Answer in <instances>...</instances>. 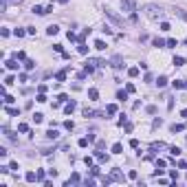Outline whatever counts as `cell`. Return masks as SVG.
Here are the masks:
<instances>
[{
    "label": "cell",
    "instance_id": "cell-22",
    "mask_svg": "<svg viewBox=\"0 0 187 187\" xmlns=\"http://www.w3.org/2000/svg\"><path fill=\"white\" fill-rule=\"evenodd\" d=\"M106 112H108V115H117V106H115V103H108V106H106Z\"/></svg>",
    "mask_w": 187,
    "mask_h": 187
},
{
    "label": "cell",
    "instance_id": "cell-44",
    "mask_svg": "<svg viewBox=\"0 0 187 187\" xmlns=\"http://www.w3.org/2000/svg\"><path fill=\"white\" fill-rule=\"evenodd\" d=\"M18 132H29V126H26V123H20V126H18Z\"/></svg>",
    "mask_w": 187,
    "mask_h": 187
},
{
    "label": "cell",
    "instance_id": "cell-57",
    "mask_svg": "<svg viewBox=\"0 0 187 187\" xmlns=\"http://www.w3.org/2000/svg\"><path fill=\"white\" fill-rule=\"evenodd\" d=\"M178 167L180 170H187V161H178Z\"/></svg>",
    "mask_w": 187,
    "mask_h": 187
},
{
    "label": "cell",
    "instance_id": "cell-50",
    "mask_svg": "<svg viewBox=\"0 0 187 187\" xmlns=\"http://www.w3.org/2000/svg\"><path fill=\"white\" fill-rule=\"evenodd\" d=\"M165 165H167V163L163 161V159H156V167H165Z\"/></svg>",
    "mask_w": 187,
    "mask_h": 187
},
{
    "label": "cell",
    "instance_id": "cell-47",
    "mask_svg": "<svg viewBox=\"0 0 187 187\" xmlns=\"http://www.w3.org/2000/svg\"><path fill=\"white\" fill-rule=\"evenodd\" d=\"M13 101H16V99H13L11 95H7V93H5V103H13Z\"/></svg>",
    "mask_w": 187,
    "mask_h": 187
},
{
    "label": "cell",
    "instance_id": "cell-3",
    "mask_svg": "<svg viewBox=\"0 0 187 187\" xmlns=\"http://www.w3.org/2000/svg\"><path fill=\"white\" fill-rule=\"evenodd\" d=\"M103 13H106V18L110 20L112 24H117V26H123V18H121L119 13H115L112 9H103Z\"/></svg>",
    "mask_w": 187,
    "mask_h": 187
},
{
    "label": "cell",
    "instance_id": "cell-12",
    "mask_svg": "<svg viewBox=\"0 0 187 187\" xmlns=\"http://www.w3.org/2000/svg\"><path fill=\"white\" fill-rule=\"evenodd\" d=\"M139 73H141V66H130L128 68V77H136Z\"/></svg>",
    "mask_w": 187,
    "mask_h": 187
},
{
    "label": "cell",
    "instance_id": "cell-36",
    "mask_svg": "<svg viewBox=\"0 0 187 187\" xmlns=\"http://www.w3.org/2000/svg\"><path fill=\"white\" fill-rule=\"evenodd\" d=\"M13 57H16V60H26V53H24V51H18Z\"/></svg>",
    "mask_w": 187,
    "mask_h": 187
},
{
    "label": "cell",
    "instance_id": "cell-45",
    "mask_svg": "<svg viewBox=\"0 0 187 187\" xmlns=\"http://www.w3.org/2000/svg\"><path fill=\"white\" fill-rule=\"evenodd\" d=\"M165 42H167V46H170V49H172V46H178V42H176L174 38H170V40H165Z\"/></svg>",
    "mask_w": 187,
    "mask_h": 187
},
{
    "label": "cell",
    "instance_id": "cell-13",
    "mask_svg": "<svg viewBox=\"0 0 187 187\" xmlns=\"http://www.w3.org/2000/svg\"><path fill=\"white\" fill-rule=\"evenodd\" d=\"M172 86H174V90H183L185 88V79H176V82H172Z\"/></svg>",
    "mask_w": 187,
    "mask_h": 187
},
{
    "label": "cell",
    "instance_id": "cell-9",
    "mask_svg": "<svg viewBox=\"0 0 187 187\" xmlns=\"http://www.w3.org/2000/svg\"><path fill=\"white\" fill-rule=\"evenodd\" d=\"M5 110H7V115H11V117H18V115H20V108H13L11 103H7V108H5Z\"/></svg>",
    "mask_w": 187,
    "mask_h": 187
},
{
    "label": "cell",
    "instance_id": "cell-35",
    "mask_svg": "<svg viewBox=\"0 0 187 187\" xmlns=\"http://www.w3.org/2000/svg\"><path fill=\"white\" fill-rule=\"evenodd\" d=\"M90 176H99V167L97 165H90Z\"/></svg>",
    "mask_w": 187,
    "mask_h": 187
},
{
    "label": "cell",
    "instance_id": "cell-18",
    "mask_svg": "<svg viewBox=\"0 0 187 187\" xmlns=\"http://www.w3.org/2000/svg\"><path fill=\"white\" fill-rule=\"evenodd\" d=\"M88 97H90V99H99V90H97V88H90V90H88Z\"/></svg>",
    "mask_w": 187,
    "mask_h": 187
},
{
    "label": "cell",
    "instance_id": "cell-5",
    "mask_svg": "<svg viewBox=\"0 0 187 187\" xmlns=\"http://www.w3.org/2000/svg\"><path fill=\"white\" fill-rule=\"evenodd\" d=\"M110 66L115 68V70H121V68H123V60H121V55H112Z\"/></svg>",
    "mask_w": 187,
    "mask_h": 187
},
{
    "label": "cell",
    "instance_id": "cell-28",
    "mask_svg": "<svg viewBox=\"0 0 187 187\" xmlns=\"http://www.w3.org/2000/svg\"><path fill=\"white\" fill-rule=\"evenodd\" d=\"M95 49H97V51H103V49H106V42H103V40H97V42H95Z\"/></svg>",
    "mask_w": 187,
    "mask_h": 187
},
{
    "label": "cell",
    "instance_id": "cell-54",
    "mask_svg": "<svg viewBox=\"0 0 187 187\" xmlns=\"http://www.w3.org/2000/svg\"><path fill=\"white\" fill-rule=\"evenodd\" d=\"M84 163L88 165V167H90V165H93V156H86V159H84Z\"/></svg>",
    "mask_w": 187,
    "mask_h": 187
},
{
    "label": "cell",
    "instance_id": "cell-27",
    "mask_svg": "<svg viewBox=\"0 0 187 187\" xmlns=\"http://www.w3.org/2000/svg\"><path fill=\"white\" fill-rule=\"evenodd\" d=\"M24 68H26V70H33V68H35V62L33 60H24Z\"/></svg>",
    "mask_w": 187,
    "mask_h": 187
},
{
    "label": "cell",
    "instance_id": "cell-4",
    "mask_svg": "<svg viewBox=\"0 0 187 187\" xmlns=\"http://www.w3.org/2000/svg\"><path fill=\"white\" fill-rule=\"evenodd\" d=\"M110 178L115 180V183H126V176H123V172H121L119 167H115V170H112Z\"/></svg>",
    "mask_w": 187,
    "mask_h": 187
},
{
    "label": "cell",
    "instance_id": "cell-10",
    "mask_svg": "<svg viewBox=\"0 0 187 187\" xmlns=\"http://www.w3.org/2000/svg\"><path fill=\"white\" fill-rule=\"evenodd\" d=\"M75 108H77L75 101H66V106H64V112H66V115H73V110H75Z\"/></svg>",
    "mask_w": 187,
    "mask_h": 187
},
{
    "label": "cell",
    "instance_id": "cell-59",
    "mask_svg": "<svg viewBox=\"0 0 187 187\" xmlns=\"http://www.w3.org/2000/svg\"><path fill=\"white\" fill-rule=\"evenodd\" d=\"M7 2H22V0H7Z\"/></svg>",
    "mask_w": 187,
    "mask_h": 187
},
{
    "label": "cell",
    "instance_id": "cell-34",
    "mask_svg": "<svg viewBox=\"0 0 187 187\" xmlns=\"http://www.w3.org/2000/svg\"><path fill=\"white\" fill-rule=\"evenodd\" d=\"M185 64V57H174V66H183Z\"/></svg>",
    "mask_w": 187,
    "mask_h": 187
},
{
    "label": "cell",
    "instance_id": "cell-26",
    "mask_svg": "<svg viewBox=\"0 0 187 187\" xmlns=\"http://www.w3.org/2000/svg\"><path fill=\"white\" fill-rule=\"evenodd\" d=\"M121 152H123V145H121V143L112 145V154H121Z\"/></svg>",
    "mask_w": 187,
    "mask_h": 187
},
{
    "label": "cell",
    "instance_id": "cell-60",
    "mask_svg": "<svg viewBox=\"0 0 187 187\" xmlns=\"http://www.w3.org/2000/svg\"><path fill=\"white\" fill-rule=\"evenodd\" d=\"M60 2H62V5H66V2H68V0H60Z\"/></svg>",
    "mask_w": 187,
    "mask_h": 187
},
{
    "label": "cell",
    "instance_id": "cell-41",
    "mask_svg": "<svg viewBox=\"0 0 187 187\" xmlns=\"http://www.w3.org/2000/svg\"><path fill=\"white\" fill-rule=\"evenodd\" d=\"M163 126V119H154L152 121V128H154V130H156V128H161Z\"/></svg>",
    "mask_w": 187,
    "mask_h": 187
},
{
    "label": "cell",
    "instance_id": "cell-58",
    "mask_svg": "<svg viewBox=\"0 0 187 187\" xmlns=\"http://www.w3.org/2000/svg\"><path fill=\"white\" fill-rule=\"evenodd\" d=\"M180 117H185V119H187V108H185V110H180Z\"/></svg>",
    "mask_w": 187,
    "mask_h": 187
},
{
    "label": "cell",
    "instance_id": "cell-43",
    "mask_svg": "<svg viewBox=\"0 0 187 187\" xmlns=\"http://www.w3.org/2000/svg\"><path fill=\"white\" fill-rule=\"evenodd\" d=\"M161 29H163V31H170L172 26H170V22H165V20H161Z\"/></svg>",
    "mask_w": 187,
    "mask_h": 187
},
{
    "label": "cell",
    "instance_id": "cell-15",
    "mask_svg": "<svg viewBox=\"0 0 187 187\" xmlns=\"http://www.w3.org/2000/svg\"><path fill=\"white\" fill-rule=\"evenodd\" d=\"M170 130L174 132V134H176V132H183V130H185V123H174V126H172Z\"/></svg>",
    "mask_w": 187,
    "mask_h": 187
},
{
    "label": "cell",
    "instance_id": "cell-30",
    "mask_svg": "<svg viewBox=\"0 0 187 187\" xmlns=\"http://www.w3.org/2000/svg\"><path fill=\"white\" fill-rule=\"evenodd\" d=\"M97 161H99V163H106V161H108V154H103V152H97Z\"/></svg>",
    "mask_w": 187,
    "mask_h": 187
},
{
    "label": "cell",
    "instance_id": "cell-39",
    "mask_svg": "<svg viewBox=\"0 0 187 187\" xmlns=\"http://www.w3.org/2000/svg\"><path fill=\"white\" fill-rule=\"evenodd\" d=\"M13 82H16V79H13V75H7V77H5V86H11Z\"/></svg>",
    "mask_w": 187,
    "mask_h": 187
},
{
    "label": "cell",
    "instance_id": "cell-6",
    "mask_svg": "<svg viewBox=\"0 0 187 187\" xmlns=\"http://www.w3.org/2000/svg\"><path fill=\"white\" fill-rule=\"evenodd\" d=\"M79 183V174H70V178L64 183V187H70V185H77Z\"/></svg>",
    "mask_w": 187,
    "mask_h": 187
},
{
    "label": "cell",
    "instance_id": "cell-42",
    "mask_svg": "<svg viewBox=\"0 0 187 187\" xmlns=\"http://www.w3.org/2000/svg\"><path fill=\"white\" fill-rule=\"evenodd\" d=\"M35 101L44 103V101H46V95H44V93H40V95H38V97H35Z\"/></svg>",
    "mask_w": 187,
    "mask_h": 187
},
{
    "label": "cell",
    "instance_id": "cell-25",
    "mask_svg": "<svg viewBox=\"0 0 187 187\" xmlns=\"http://www.w3.org/2000/svg\"><path fill=\"white\" fill-rule=\"evenodd\" d=\"M156 84H159V88H163V86H167V77H165V75H161L159 79H156Z\"/></svg>",
    "mask_w": 187,
    "mask_h": 187
},
{
    "label": "cell",
    "instance_id": "cell-16",
    "mask_svg": "<svg viewBox=\"0 0 187 187\" xmlns=\"http://www.w3.org/2000/svg\"><path fill=\"white\" fill-rule=\"evenodd\" d=\"M31 11H33V13H38V16H46V9H44V7H40V5H35V7L31 9Z\"/></svg>",
    "mask_w": 187,
    "mask_h": 187
},
{
    "label": "cell",
    "instance_id": "cell-32",
    "mask_svg": "<svg viewBox=\"0 0 187 187\" xmlns=\"http://www.w3.org/2000/svg\"><path fill=\"white\" fill-rule=\"evenodd\" d=\"M128 178H130V180H136V178H139L136 170H130V172H128Z\"/></svg>",
    "mask_w": 187,
    "mask_h": 187
},
{
    "label": "cell",
    "instance_id": "cell-19",
    "mask_svg": "<svg viewBox=\"0 0 187 187\" xmlns=\"http://www.w3.org/2000/svg\"><path fill=\"white\" fill-rule=\"evenodd\" d=\"M57 136H60V132H57L55 128H51V130L46 132V139H57Z\"/></svg>",
    "mask_w": 187,
    "mask_h": 187
},
{
    "label": "cell",
    "instance_id": "cell-21",
    "mask_svg": "<svg viewBox=\"0 0 187 187\" xmlns=\"http://www.w3.org/2000/svg\"><path fill=\"white\" fill-rule=\"evenodd\" d=\"M55 79H57V82H64V79H66V70H57V73H55Z\"/></svg>",
    "mask_w": 187,
    "mask_h": 187
},
{
    "label": "cell",
    "instance_id": "cell-17",
    "mask_svg": "<svg viewBox=\"0 0 187 187\" xmlns=\"http://www.w3.org/2000/svg\"><path fill=\"white\" fill-rule=\"evenodd\" d=\"M46 33H49V35H57V33H60V26L51 24V26H49V29H46Z\"/></svg>",
    "mask_w": 187,
    "mask_h": 187
},
{
    "label": "cell",
    "instance_id": "cell-1",
    "mask_svg": "<svg viewBox=\"0 0 187 187\" xmlns=\"http://www.w3.org/2000/svg\"><path fill=\"white\" fill-rule=\"evenodd\" d=\"M143 11H145V16L150 18V20H156V22L165 18V11H163V9L159 7V5H145V7H143Z\"/></svg>",
    "mask_w": 187,
    "mask_h": 187
},
{
    "label": "cell",
    "instance_id": "cell-55",
    "mask_svg": "<svg viewBox=\"0 0 187 187\" xmlns=\"http://www.w3.org/2000/svg\"><path fill=\"white\" fill-rule=\"evenodd\" d=\"M53 49H55V53H64V49H62V44H55Z\"/></svg>",
    "mask_w": 187,
    "mask_h": 187
},
{
    "label": "cell",
    "instance_id": "cell-33",
    "mask_svg": "<svg viewBox=\"0 0 187 187\" xmlns=\"http://www.w3.org/2000/svg\"><path fill=\"white\" fill-rule=\"evenodd\" d=\"M13 35H16V38H24L26 31H24V29H16V31H13Z\"/></svg>",
    "mask_w": 187,
    "mask_h": 187
},
{
    "label": "cell",
    "instance_id": "cell-49",
    "mask_svg": "<svg viewBox=\"0 0 187 187\" xmlns=\"http://www.w3.org/2000/svg\"><path fill=\"white\" fill-rule=\"evenodd\" d=\"M9 170H11V167H7V165H0V174H9Z\"/></svg>",
    "mask_w": 187,
    "mask_h": 187
},
{
    "label": "cell",
    "instance_id": "cell-31",
    "mask_svg": "<svg viewBox=\"0 0 187 187\" xmlns=\"http://www.w3.org/2000/svg\"><path fill=\"white\" fill-rule=\"evenodd\" d=\"M88 143H90V139H88V136H86V139H79V141H77V145H79V147H86Z\"/></svg>",
    "mask_w": 187,
    "mask_h": 187
},
{
    "label": "cell",
    "instance_id": "cell-8",
    "mask_svg": "<svg viewBox=\"0 0 187 187\" xmlns=\"http://www.w3.org/2000/svg\"><path fill=\"white\" fill-rule=\"evenodd\" d=\"M24 180H26V183H35V180H38V172H26Z\"/></svg>",
    "mask_w": 187,
    "mask_h": 187
},
{
    "label": "cell",
    "instance_id": "cell-38",
    "mask_svg": "<svg viewBox=\"0 0 187 187\" xmlns=\"http://www.w3.org/2000/svg\"><path fill=\"white\" fill-rule=\"evenodd\" d=\"M170 178L176 183V180H178V172H176V170H170Z\"/></svg>",
    "mask_w": 187,
    "mask_h": 187
},
{
    "label": "cell",
    "instance_id": "cell-14",
    "mask_svg": "<svg viewBox=\"0 0 187 187\" xmlns=\"http://www.w3.org/2000/svg\"><path fill=\"white\" fill-rule=\"evenodd\" d=\"M84 73H86V75H93V73H95V64H93V62H86Z\"/></svg>",
    "mask_w": 187,
    "mask_h": 187
},
{
    "label": "cell",
    "instance_id": "cell-23",
    "mask_svg": "<svg viewBox=\"0 0 187 187\" xmlns=\"http://www.w3.org/2000/svg\"><path fill=\"white\" fill-rule=\"evenodd\" d=\"M77 51L82 53V55H86V53H88V46H86L84 42H79V44H77Z\"/></svg>",
    "mask_w": 187,
    "mask_h": 187
},
{
    "label": "cell",
    "instance_id": "cell-11",
    "mask_svg": "<svg viewBox=\"0 0 187 187\" xmlns=\"http://www.w3.org/2000/svg\"><path fill=\"white\" fill-rule=\"evenodd\" d=\"M174 13H176V16H178L180 20H185V22H187V11H185V9H180V7H174Z\"/></svg>",
    "mask_w": 187,
    "mask_h": 187
},
{
    "label": "cell",
    "instance_id": "cell-46",
    "mask_svg": "<svg viewBox=\"0 0 187 187\" xmlns=\"http://www.w3.org/2000/svg\"><path fill=\"white\" fill-rule=\"evenodd\" d=\"M64 128H66V130H73V128H75V123L68 119V121H64Z\"/></svg>",
    "mask_w": 187,
    "mask_h": 187
},
{
    "label": "cell",
    "instance_id": "cell-48",
    "mask_svg": "<svg viewBox=\"0 0 187 187\" xmlns=\"http://www.w3.org/2000/svg\"><path fill=\"white\" fill-rule=\"evenodd\" d=\"M90 62H93L95 66H106V62H103V60H90Z\"/></svg>",
    "mask_w": 187,
    "mask_h": 187
},
{
    "label": "cell",
    "instance_id": "cell-24",
    "mask_svg": "<svg viewBox=\"0 0 187 187\" xmlns=\"http://www.w3.org/2000/svg\"><path fill=\"white\" fill-rule=\"evenodd\" d=\"M152 44H154V46H167V42H165V40H161V38H154Z\"/></svg>",
    "mask_w": 187,
    "mask_h": 187
},
{
    "label": "cell",
    "instance_id": "cell-20",
    "mask_svg": "<svg viewBox=\"0 0 187 187\" xmlns=\"http://www.w3.org/2000/svg\"><path fill=\"white\" fill-rule=\"evenodd\" d=\"M128 95H130L128 90H119V93H117V99H119V101H126V99H128Z\"/></svg>",
    "mask_w": 187,
    "mask_h": 187
},
{
    "label": "cell",
    "instance_id": "cell-7",
    "mask_svg": "<svg viewBox=\"0 0 187 187\" xmlns=\"http://www.w3.org/2000/svg\"><path fill=\"white\" fill-rule=\"evenodd\" d=\"M5 66H7L9 70H18V66H20V64H18V60L13 57V60H7V62H5Z\"/></svg>",
    "mask_w": 187,
    "mask_h": 187
},
{
    "label": "cell",
    "instance_id": "cell-53",
    "mask_svg": "<svg viewBox=\"0 0 187 187\" xmlns=\"http://www.w3.org/2000/svg\"><path fill=\"white\" fill-rule=\"evenodd\" d=\"M68 40H70V42H73V40H79V38H77V35L73 33V31H68Z\"/></svg>",
    "mask_w": 187,
    "mask_h": 187
},
{
    "label": "cell",
    "instance_id": "cell-51",
    "mask_svg": "<svg viewBox=\"0 0 187 187\" xmlns=\"http://www.w3.org/2000/svg\"><path fill=\"white\" fill-rule=\"evenodd\" d=\"M170 152L174 154V156H178V154H180V147H170Z\"/></svg>",
    "mask_w": 187,
    "mask_h": 187
},
{
    "label": "cell",
    "instance_id": "cell-52",
    "mask_svg": "<svg viewBox=\"0 0 187 187\" xmlns=\"http://www.w3.org/2000/svg\"><path fill=\"white\" fill-rule=\"evenodd\" d=\"M84 185H86V187H93V185H95V180H93V178H86V180H84Z\"/></svg>",
    "mask_w": 187,
    "mask_h": 187
},
{
    "label": "cell",
    "instance_id": "cell-56",
    "mask_svg": "<svg viewBox=\"0 0 187 187\" xmlns=\"http://www.w3.org/2000/svg\"><path fill=\"white\" fill-rule=\"evenodd\" d=\"M145 110L150 112V115H154V112H156V106H147V108H145Z\"/></svg>",
    "mask_w": 187,
    "mask_h": 187
},
{
    "label": "cell",
    "instance_id": "cell-37",
    "mask_svg": "<svg viewBox=\"0 0 187 187\" xmlns=\"http://www.w3.org/2000/svg\"><path fill=\"white\" fill-rule=\"evenodd\" d=\"M57 101H60V103H66V101H70V99H68V95H57Z\"/></svg>",
    "mask_w": 187,
    "mask_h": 187
},
{
    "label": "cell",
    "instance_id": "cell-29",
    "mask_svg": "<svg viewBox=\"0 0 187 187\" xmlns=\"http://www.w3.org/2000/svg\"><path fill=\"white\" fill-rule=\"evenodd\" d=\"M33 121H35V123H42V121H44V115H42V112H35V115H33Z\"/></svg>",
    "mask_w": 187,
    "mask_h": 187
},
{
    "label": "cell",
    "instance_id": "cell-40",
    "mask_svg": "<svg viewBox=\"0 0 187 187\" xmlns=\"http://www.w3.org/2000/svg\"><path fill=\"white\" fill-rule=\"evenodd\" d=\"M44 180H46L44 178V170H38V183H44Z\"/></svg>",
    "mask_w": 187,
    "mask_h": 187
},
{
    "label": "cell",
    "instance_id": "cell-2",
    "mask_svg": "<svg viewBox=\"0 0 187 187\" xmlns=\"http://www.w3.org/2000/svg\"><path fill=\"white\" fill-rule=\"evenodd\" d=\"M121 7H123V11L130 16V20L136 22V2L134 0H121Z\"/></svg>",
    "mask_w": 187,
    "mask_h": 187
}]
</instances>
